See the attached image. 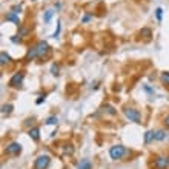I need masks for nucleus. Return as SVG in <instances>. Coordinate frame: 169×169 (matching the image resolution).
<instances>
[{
	"mask_svg": "<svg viewBox=\"0 0 169 169\" xmlns=\"http://www.w3.org/2000/svg\"><path fill=\"white\" fill-rule=\"evenodd\" d=\"M165 126H166V128L169 129V114L166 115V117H165Z\"/></svg>",
	"mask_w": 169,
	"mask_h": 169,
	"instance_id": "29",
	"label": "nucleus"
},
{
	"mask_svg": "<svg viewBox=\"0 0 169 169\" xmlns=\"http://www.w3.org/2000/svg\"><path fill=\"white\" fill-rule=\"evenodd\" d=\"M45 97H46V94L40 95V97H38L37 100H36V103H37V105H40V103H43V102H45Z\"/></svg>",
	"mask_w": 169,
	"mask_h": 169,
	"instance_id": "28",
	"label": "nucleus"
},
{
	"mask_svg": "<svg viewBox=\"0 0 169 169\" xmlns=\"http://www.w3.org/2000/svg\"><path fill=\"white\" fill-rule=\"evenodd\" d=\"M52 14H54V11H52V9H48V11L45 12V16H43L45 23H49V20H51V17H52Z\"/></svg>",
	"mask_w": 169,
	"mask_h": 169,
	"instance_id": "17",
	"label": "nucleus"
},
{
	"mask_svg": "<svg viewBox=\"0 0 169 169\" xmlns=\"http://www.w3.org/2000/svg\"><path fill=\"white\" fill-rule=\"evenodd\" d=\"M123 114H125V117H126L129 122H134V123H142V115H140V112H138L135 108L126 106V108L123 109Z\"/></svg>",
	"mask_w": 169,
	"mask_h": 169,
	"instance_id": "1",
	"label": "nucleus"
},
{
	"mask_svg": "<svg viewBox=\"0 0 169 169\" xmlns=\"http://www.w3.org/2000/svg\"><path fill=\"white\" fill-rule=\"evenodd\" d=\"M29 137H31L34 142H37L38 138H40V129H38V128H32V129H29Z\"/></svg>",
	"mask_w": 169,
	"mask_h": 169,
	"instance_id": "10",
	"label": "nucleus"
},
{
	"mask_svg": "<svg viewBox=\"0 0 169 169\" xmlns=\"http://www.w3.org/2000/svg\"><path fill=\"white\" fill-rule=\"evenodd\" d=\"M28 32H29V28H20V29H19V34H17V36H19V37H25Z\"/></svg>",
	"mask_w": 169,
	"mask_h": 169,
	"instance_id": "20",
	"label": "nucleus"
},
{
	"mask_svg": "<svg viewBox=\"0 0 169 169\" xmlns=\"http://www.w3.org/2000/svg\"><path fill=\"white\" fill-rule=\"evenodd\" d=\"M36 57H38L37 46H31V48L28 49V54H26V60H32V58H36Z\"/></svg>",
	"mask_w": 169,
	"mask_h": 169,
	"instance_id": "9",
	"label": "nucleus"
},
{
	"mask_svg": "<svg viewBox=\"0 0 169 169\" xmlns=\"http://www.w3.org/2000/svg\"><path fill=\"white\" fill-rule=\"evenodd\" d=\"M11 11H12V12H16V14H19L20 11H22V6H20V5H16V6H12V8H11Z\"/></svg>",
	"mask_w": 169,
	"mask_h": 169,
	"instance_id": "26",
	"label": "nucleus"
},
{
	"mask_svg": "<svg viewBox=\"0 0 169 169\" xmlns=\"http://www.w3.org/2000/svg\"><path fill=\"white\" fill-rule=\"evenodd\" d=\"M65 154H69V155L74 154V148H72V145H66V146H65Z\"/></svg>",
	"mask_w": 169,
	"mask_h": 169,
	"instance_id": "23",
	"label": "nucleus"
},
{
	"mask_svg": "<svg viewBox=\"0 0 169 169\" xmlns=\"http://www.w3.org/2000/svg\"><path fill=\"white\" fill-rule=\"evenodd\" d=\"M154 137H155V140H157V142H162V140H165V138H166V132L163 131V129H158V131H155Z\"/></svg>",
	"mask_w": 169,
	"mask_h": 169,
	"instance_id": "12",
	"label": "nucleus"
},
{
	"mask_svg": "<svg viewBox=\"0 0 169 169\" xmlns=\"http://www.w3.org/2000/svg\"><path fill=\"white\" fill-rule=\"evenodd\" d=\"M154 168L168 169L169 168V157H166V155H157L155 160H154Z\"/></svg>",
	"mask_w": 169,
	"mask_h": 169,
	"instance_id": "4",
	"label": "nucleus"
},
{
	"mask_svg": "<svg viewBox=\"0 0 169 169\" xmlns=\"http://www.w3.org/2000/svg\"><path fill=\"white\" fill-rule=\"evenodd\" d=\"M145 89H146V91H148V92H151V94H154V91H152V89H151L149 86H145Z\"/></svg>",
	"mask_w": 169,
	"mask_h": 169,
	"instance_id": "31",
	"label": "nucleus"
},
{
	"mask_svg": "<svg viewBox=\"0 0 169 169\" xmlns=\"http://www.w3.org/2000/svg\"><path fill=\"white\" fill-rule=\"evenodd\" d=\"M51 74H52V75H58V65L54 63V65L51 66Z\"/></svg>",
	"mask_w": 169,
	"mask_h": 169,
	"instance_id": "24",
	"label": "nucleus"
},
{
	"mask_svg": "<svg viewBox=\"0 0 169 169\" xmlns=\"http://www.w3.org/2000/svg\"><path fill=\"white\" fill-rule=\"evenodd\" d=\"M77 169H92V165H91V162H89L88 158H83V160L80 162V165H78Z\"/></svg>",
	"mask_w": 169,
	"mask_h": 169,
	"instance_id": "11",
	"label": "nucleus"
},
{
	"mask_svg": "<svg viewBox=\"0 0 169 169\" xmlns=\"http://www.w3.org/2000/svg\"><path fill=\"white\" fill-rule=\"evenodd\" d=\"M91 19H92V16H91V14H86V16H83V19H82V23H86V22H89Z\"/></svg>",
	"mask_w": 169,
	"mask_h": 169,
	"instance_id": "27",
	"label": "nucleus"
},
{
	"mask_svg": "<svg viewBox=\"0 0 169 169\" xmlns=\"http://www.w3.org/2000/svg\"><path fill=\"white\" fill-rule=\"evenodd\" d=\"M12 108H14V106H12L11 103H8V105H3V106H2V114H3V115H5V114H6V115H8V114H11Z\"/></svg>",
	"mask_w": 169,
	"mask_h": 169,
	"instance_id": "16",
	"label": "nucleus"
},
{
	"mask_svg": "<svg viewBox=\"0 0 169 169\" xmlns=\"http://www.w3.org/2000/svg\"><path fill=\"white\" fill-rule=\"evenodd\" d=\"M162 16H163V9H162V8H157V9H155V17H157L158 22H162Z\"/></svg>",
	"mask_w": 169,
	"mask_h": 169,
	"instance_id": "21",
	"label": "nucleus"
},
{
	"mask_svg": "<svg viewBox=\"0 0 169 169\" xmlns=\"http://www.w3.org/2000/svg\"><path fill=\"white\" fill-rule=\"evenodd\" d=\"M5 20H6V22H12L14 25H19V26H20V19H19V16H17L16 12H12V11H11V12H8V14L5 16Z\"/></svg>",
	"mask_w": 169,
	"mask_h": 169,
	"instance_id": "8",
	"label": "nucleus"
},
{
	"mask_svg": "<svg viewBox=\"0 0 169 169\" xmlns=\"http://www.w3.org/2000/svg\"><path fill=\"white\" fill-rule=\"evenodd\" d=\"M45 123H46V125H56V123H57V117H54V115H51V117H48Z\"/></svg>",
	"mask_w": 169,
	"mask_h": 169,
	"instance_id": "19",
	"label": "nucleus"
},
{
	"mask_svg": "<svg viewBox=\"0 0 169 169\" xmlns=\"http://www.w3.org/2000/svg\"><path fill=\"white\" fill-rule=\"evenodd\" d=\"M154 134H155L154 131H146V134H145V143H146V145H149L151 142H154V140H155Z\"/></svg>",
	"mask_w": 169,
	"mask_h": 169,
	"instance_id": "13",
	"label": "nucleus"
},
{
	"mask_svg": "<svg viewBox=\"0 0 169 169\" xmlns=\"http://www.w3.org/2000/svg\"><path fill=\"white\" fill-rule=\"evenodd\" d=\"M103 109L109 114V115H115V114H117V111L114 109V106H111V105H105V106H103Z\"/></svg>",
	"mask_w": 169,
	"mask_h": 169,
	"instance_id": "18",
	"label": "nucleus"
},
{
	"mask_svg": "<svg viewBox=\"0 0 169 169\" xmlns=\"http://www.w3.org/2000/svg\"><path fill=\"white\" fill-rule=\"evenodd\" d=\"M60 29H62V23H60V22H57V29H56V32L52 34V37H58V34H60Z\"/></svg>",
	"mask_w": 169,
	"mask_h": 169,
	"instance_id": "25",
	"label": "nucleus"
},
{
	"mask_svg": "<svg viewBox=\"0 0 169 169\" xmlns=\"http://www.w3.org/2000/svg\"><path fill=\"white\" fill-rule=\"evenodd\" d=\"M11 40H12L14 43H20V42H22V38H20V37H12Z\"/></svg>",
	"mask_w": 169,
	"mask_h": 169,
	"instance_id": "30",
	"label": "nucleus"
},
{
	"mask_svg": "<svg viewBox=\"0 0 169 169\" xmlns=\"http://www.w3.org/2000/svg\"><path fill=\"white\" fill-rule=\"evenodd\" d=\"M162 82L169 86V72H163V74H162Z\"/></svg>",
	"mask_w": 169,
	"mask_h": 169,
	"instance_id": "22",
	"label": "nucleus"
},
{
	"mask_svg": "<svg viewBox=\"0 0 169 169\" xmlns=\"http://www.w3.org/2000/svg\"><path fill=\"white\" fill-rule=\"evenodd\" d=\"M20 152H22V145L17 143V142H11V143L6 146V149H5V154H6V155H19Z\"/></svg>",
	"mask_w": 169,
	"mask_h": 169,
	"instance_id": "5",
	"label": "nucleus"
},
{
	"mask_svg": "<svg viewBox=\"0 0 169 169\" xmlns=\"http://www.w3.org/2000/svg\"><path fill=\"white\" fill-rule=\"evenodd\" d=\"M140 34L143 36V37L146 38V40H149L151 36H152V31H151L149 28H142V31H140Z\"/></svg>",
	"mask_w": 169,
	"mask_h": 169,
	"instance_id": "15",
	"label": "nucleus"
},
{
	"mask_svg": "<svg viewBox=\"0 0 169 169\" xmlns=\"http://www.w3.org/2000/svg\"><path fill=\"white\" fill-rule=\"evenodd\" d=\"M23 78H25V74L19 71V72H16V74L11 77V80H9V86H12V88H19L20 85H22V82H23Z\"/></svg>",
	"mask_w": 169,
	"mask_h": 169,
	"instance_id": "6",
	"label": "nucleus"
},
{
	"mask_svg": "<svg viewBox=\"0 0 169 169\" xmlns=\"http://www.w3.org/2000/svg\"><path fill=\"white\" fill-rule=\"evenodd\" d=\"M0 63H2V66H3V65H6V63H9V56H8L5 51H2V52H0Z\"/></svg>",
	"mask_w": 169,
	"mask_h": 169,
	"instance_id": "14",
	"label": "nucleus"
},
{
	"mask_svg": "<svg viewBox=\"0 0 169 169\" xmlns=\"http://www.w3.org/2000/svg\"><path fill=\"white\" fill-rule=\"evenodd\" d=\"M36 46H37V51H38V57H45L49 52V45L45 40H40Z\"/></svg>",
	"mask_w": 169,
	"mask_h": 169,
	"instance_id": "7",
	"label": "nucleus"
},
{
	"mask_svg": "<svg viewBox=\"0 0 169 169\" xmlns=\"http://www.w3.org/2000/svg\"><path fill=\"white\" fill-rule=\"evenodd\" d=\"M125 154H126V148L122 146V145H115V146H112L109 149V155H111L112 160H120Z\"/></svg>",
	"mask_w": 169,
	"mask_h": 169,
	"instance_id": "3",
	"label": "nucleus"
},
{
	"mask_svg": "<svg viewBox=\"0 0 169 169\" xmlns=\"http://www.w3.org/2000/svg\"><path fill=\"white\" fill-rule=\"evenodd\" d=\"M49 163H51V157L48 154H42L34 162V169H48Z\"/></svg>",
	"mask_w": 169,
	"mask_h": 169,
	"instance_id": "2",
	"label": "nucleus"
}]
</instances>
